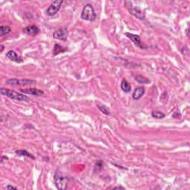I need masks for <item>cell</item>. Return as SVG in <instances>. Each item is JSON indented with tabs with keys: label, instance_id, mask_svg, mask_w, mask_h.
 I'll return each mask as SVG.
<instances>
[{
	"label": "cell",
	"instance_id": "1",
	"mask_svg": "<svg viewBox=\"0 0 190 190\" xmlns=\"http://www.w3.org/2000/svg\"><path fill=\"white\" fill-rule=\"evenodd\" d=\"M0 92L1 94L3 96H6L9 97L10 99H14L17 101H29L31 100L30 98L28 97L25 95H23L20 93L16 92V91H13V90L7 89V88H1L0 89Z\"/></svg>",
	"mask_w": 190,
	"mask_h": 190
},
{
	"label": "cell",
	"instance_id": "2",
	"mask_svg": "<svg viewBox=\"0 0 190 190\" xmlns=\"http://www.w3.org/2000/svg\"><path fill=\"white\" fill-rule=\"evenodd\" d=\"M81 18L86 21L93 22L96 19V15L95 13L94 9L91 4H86L82 9L81 13Z\"/></svg>",
	"mask_w": 190,
	"mask_h": 190
},
{
	"label": "cell",
	"instance_id": "3",
	"mask_svg": "<svg viewBox=\"0 0 190 190\" xmlns=\"http://www.w3.org/2000/svg\"><path fill=\"white\" fill-rule=\"evenodd\" d=\"M68 181L69 180L68 177H65L61 173L58 172V171H57L54 175V183L57 189L60 190L66 189L68 188Z\"/></svg>",
	"mask_w": 190,
	"mask_h": 190
},
{
	"label": "cell",
	"instance_id": "4",
	"mask_svg": "<svg viewBox=\"0 0 190 190\" xmlns=\"http://www.w3.org/2000/svg\"><path fill=\"white\" fill-rule=\"evenodd\" d=\"M126 6L127 9L129 10V11L130 12V13H132L133 16H136L137 18H138L139 19L143 20L145 19V14L138 7H133L132 5V3L131 1H126L125 2Z\"/></svg>",
	"mask_w": 190,
	"mask_h": 190
},
{
	"label": "cell",
	"instance_id": "5",
	"mask_svg": "<svg viewBox=\"0 0 190 190\" xmlns=\"http://www.w3.org/2000/svg\"><path fill=\"white\" fill-rule=\"evenodd\" d=\"M35 80H31V79H10L6 81L5 83L9 85H13V86H17V85H29L32 84L36 83Z\"/></svg>",
	"mask_w": 190,
	"mask_h": 190
},
{
	"label": "cell",
	"instance_id": "6",
	"mask_svg": "<svg viewBox=\"0 0 190 190\" xmlns=\"http://www.w3.org/2000/svg\"><path fill=\"white\" fill-rule=\"evenodd\" d=\"M63 3V1H60V0H57V1H54L50 4V6L48 7V8L46 10L47 12V14L50 16H53L54 15H56L57 13V12L59 11V10L61 7L62 4Z\"/></svg>",
	"mask_w": 190,
	"mask_h": 190
},
{
	"label": "cell",
	"instance_id": "7",
	"mask_svg": "<svg viewBox=\"0 0 190 190\" xmlns=\"http://www.w3.org/2000/svg\"><path fill=\"white\" fill-rule=\"evenodd\" d=\"M125 35L129 39H130L132 42H133L134 44L137 46V47L141 48H146L141 43V37H140L139 35H136V34H131V33H128L126 32L125 33Z\"/></svg>",
	"mask_w": 190,
	"mask_h": 190
},
{
	"label": "cell",
	"instance_id": "8",
	"mask_svg": "<svg viewBox=\"0 0 190 190\" xmlns=\"http://www.w3.org/2000/svg\"><path fill=\"white\" fill-rule=\"evenodd\" d=\"M40 28H39L36 25H28L27 26V27L25 28L24 29H23V32L25 33V34H28V35H30V36H33V37H34V36H37V34H40Z\"/></svg>",
	"mask_w": 190,
	"mask_h": 190
},
{
	"label": "cell",
	"instance_id": "9",
	"mask_svg": "<svg viewBox=\"0 0 190 190\" xmlns=\"http://www.w3.org/2000/svg\"><path fill=\"white\" fill-rule=\"evenodd\" d=\"M53 37L54 39H57V40L65 41V40H67V37H68V31L65 29H60V30L56 31L53 34Z\"/></svg>",
	"mask_w": 190,
	"mask_h": 190
},
{
	"label": "cell",
	"instance_id": "10",
	"mask_svg": "<svg viewBox=\"0 0 190 190\" xmlns=\"http://www.w3.org/2000/svg\"><path fill=\"white\" fill-rule=\"evenodd\" d=\"M22 93H24V94L33 95V96H42V95L44 94V91H42V90L37 89V88H26V89H22L21 90Z\"/></svg>",
	"mask_w": 190,
	"mask_h": 190
},
{
	"label": "cell",
	"instance_id": "11",
	"mask_svg": "<svg viewBox=\"0 0 190 190\" xmlns=\"http://www.w3.org/2000/svg\"><path fill=\"white\" fill-rule=\"evenodd\" d=\"M6 56H7V58H9L12 61L16 62V63H23V59L20 56H19L14 51H9L6 54Z\"/></svg>",
	"mask_w": 190,
	"mask_h": 190
},
{
	"label": "cell",
	"instance_id": "12",
	"mask_svg": "<svg viewBox=\"0 0 190 190\" xmlns=\"http://www.w3.org/2000/svg\"><path fill=\"white\" fill-rule=\"evenodd\" d=\"M145 94V88L143 87H138V88H135V90L134 91L132 96L135 99L138 100L140 99L141 97L144 95Z\"/></svg>",
	"mask_w": 190,
	"mask_h": 190
},
{
	"label": "cell",
	"instance_id": "13",
	"mask_svg": "<svg viewBox=\"0 0 190 190\" xmlns=\"http://www.w3.org/2000/svg\"><path fill=\"white\" fill-rule=\"evenodd\" d=\"M120 86L123 91L126 93L130 92L131 90H132V86H131V85L129 84V82H128L127 80H126V79H123Z\"/></svg>",
	"mask_w": 190,
	"mask_h": 190
},
{
	"label": "cell",
	"instance_id": "14",
	"mask_svg": "<svg viewBox=\"0 0 190 190\" xmlns=\"http://www.w3.org/2000/svg\"><path fill=\"white\" fill-rule=\"evenodd\" d=\"M65 51H66V48H63V46H60V45L59 44H55L54 45V50H53V54H54V56L58 55L59 54L65 52Z\"/></svg>",
	"mask_w": 190,
	"mask_h": 190
},
{
	"label": "cell",
	"instance_id": "15",
	"mask_svg": "<svg viewBox=\"0 0 190 190\" xmlns=\"http://www.w3.org/2000/svg\"><path fill=\"white\" fill-rule=\"evenodd\" d=\"M11 32V28L9 26H1L0 27V37H4Z\"/></svg>",
	"mask_w": 190,
	"mask_h": 190
},
{
	"label": "cell",
	"instance_id": "16",
	"mask_svg": "<svg viewBox=\"0 0 190 190\" xmlns=\"http://www.w3.org/2000/svg\"><path fill=\"white\" fill-rule=\"evenodd\" d=\"M16 155H19V156H25V157H28V158L35 159V158L31 154L29 153V152H28L27 151L25 150H17L16 151Z\"/></svg>",
	"mask_w": 190,
	"mask_h": 190
},
{
	"label": "cell",
	"instance_id": "17",
	"mask_svg": "<svg viewBox=\"0 0 190 190\" xmlns=\"http://www.w3.org/2000/svg\"><path fill=\"white\" fill-rule=\"evenodd\" d=\"M135 79H136L139 83H141V84H149V82H150V81L146 78V77H143V76H141V75L137 76V77H135Z\"/></svg>",
	"mask_w": 190,
	"mask_h": 190
},
{
	"label": "cell",
	"instance_id": "18",
	"mask_svg": "<svg viewBox=\"0 0 190 190\" xmlns=\"http://www.w3.org/2000/svg\"><path fill=\"white\" fill-rule=\"evenodd\" d=\"M152 116L156 119H162V118H164L166 115L160 111H153L152 113Z\"/></svg>",
	"mask_w": 190,
	"mask_h": 190
},
{
	"label": "cell",
	"instance_id": "19",
	"mask_svg": "<svg viewBox=\"0 0 190 190\" xmlns=\"http://www.w3.org/2000/svg\"><path fill=\"white\" fill-rule=\"evenodd\" d=\"M99 109L100 110V111H102L104 114H106V115L110 114L109 108H108V107L105 106V105H101V106H99Z\"/></svg>",
	"mask_w": 190,
	"mask_h": 190
},
{
	"label": "cell",
	"instance_id": "20",
	"mask_svg": "<svg viewBox=\"0 0 190 190\" xmlns=\"http://www.w3.org/2000/svg\"><path fill=\"white\" fill-rule=\"evenodd\" d=\"M102 166H103V162H102V160H99V161L96 162V164H95V170L96 171L100 170V169L102 168Z\"/></svg>",
	"mask_w": 190,
	"mask_h": 190
},
{
	"label": "cell",
	"instance_id": "21",
	"mask_svg": "<svg viewBox=\"0 0 190 190\" xmlns=\"http://www.w3.org/2000/svg\"><path fill=\"white\" fill-rule=\"evenodd\" d=\"M6 189H17V187H16V186H11V185H7V186H6Z\"/></svg>",
	"mask_w": 190,
	"mask_h": 190
},
{
	"label": "cell",
	"instance_id": "22",
	"mask_svg": "<svg viewBox=\"0 0 190 190\" xmlns=\"http://www.w3.org/2000/svg\"><path fill=\"white\" fill-rule=\"evenodd\" d=\"M114 189H125V188L122 187V186H116L114 188Z\"/></svg>",
	"mask_w": 190,
	"mask_h": 190
},
{
	"label": "cell",
	"instance_id": "23",
	"mask_svg": "<svg viewBox=\"0 0 190 190\" xmlns=\"http://www.w3.org/2000/svg\"><path fill=\"white\" fill-rule=\"evenodd\" d=\"M189 28H186V36H187V37H189Z\"/></svg>",
	"mask_w": 190,
	"mask_h": 190
},
{
	"label": "cell",
	"instance_id": "24",
	"mask_svg": "<svg viewBox=\"0 0 190 190\" xmlns=\"http://www.w3.org/2000/svg\"><path fill=\"white\" fill-rule=\"evenodd\" d=\"M3 50H4V46H3V45H1V52H2L3 51Z\"/></svg>",
	"mask_w": 190,
	"mask_h": 190
}]
</instances>
